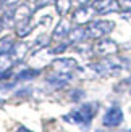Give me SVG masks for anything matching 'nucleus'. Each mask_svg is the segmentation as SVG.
I'll use <instances>...</instances> for the list:
<instances>
[{
    "label": "nucleus",
    "instance_id": "19",
    "mask_svg": "<svg viewBox=\"0 0 131 132\" xmlns=\"http://www.w3.org/2000/svg\"><path fill=\"white\" fill-rule=\"evenodd\" d=\"M55 0H36L34 2V10H41V8H45L49 6L50 3H54Z\"/></svg>",
    "mask_w": 131,
    "mask_h": 132
},
{
    "label": "nucleus",
    "instance_id": "12",
    "mask_svg": "<svg viewBox=\"0 0 131 132\" xmlns=\"http://www.w3.org/2000/svg\"><path fill=\"white\" fill-rule=\"evenodd\" d=\"M88 39V34H86V28H83V26H76L75 29L70 31L68 34V40L70 44H81Z\"/></svg>",
    "mask_w": 131,
    "mask_h": 132
},
{
    "label": "nucleus",
    "instance_id": "26",
    "mask_svg": "<svg viewBox=\"0 0 131 132\" xmlns=\"http://www.w3.org/2000/svg\"><path fill=\"white\" fill-rule=\"evenodd\" d=\"M2 31H3V24H2V23H0V32H2Z\"/></svg>",
    "mask_w": 131,
    "mask_h": 132
},
{
    "label": "nucleus",
    "instance_id": "27",
    "mask_svg": "<svg viewBox=\"0 0 131 132\" xmlns=\"http://www.w3.org/2000/svg\"><path fill=\"white\" fill-rule=\"evenodd\" d=\"M96 132H104V130H100V129H99V130H96Z\"/></svg>",
    "mask_w": 131,
    "mask_h": 132
},
{
    "label": "nucleus",
    "instance_id": "23",
    "mask_svg": "<svg viewBox=\"0 0 131 132\" xmlns=\"http://www.w3.org/2000/svg\"><path fill=\"white\" fill-rule=\"evenodd\" d=\"M15 132H32V130H29L28 127H24V126H19V127L15 130Z\"/></svg>",
    "mask_w": 131,
    "mask_h": 132
},
{
    "label": "nucleus",
    "instance_id": "7",
    "mask_svg": "<svg viewBox=\"0 0 131 132\" xmlns=\"http://www.w3.org/2000/svg\"><path fill=\"white\" fill-rule=\"evenodd\" d=\"M92 8L97 15H108V13L120 11L118 0H92Z\"/></svg>",
    "mask_w": 131,
    "mask_h": 132
},
{
    "label": "nucleus",
    "instance_id": "16",
    "mask_svg": "<svg viewBox=\"0 0 131 132\" xmlns=\"http://www.w3.org/2000/svg\"><path fill=\"white\" fill-rule=\"evenodd\" d=\"M50 40H52V37H49V36H39L37 39H36V42H34V52H37V50H42L44 47H49L50 45Z\"/></svg>",
    "mask_w": 131,
    "mask_h": 132
},
{
    "label": "nucleus",
    "instance_id": "6",
    "mask_svg": "<svg viewBox=\"0 0 131 132\" xmlns=\"http://www.w3.org/2000/svg\"><path fill=\"white\" fill-rule=\"evenodd\" d=\"M123 119H125L123 110L115 105V106H110L105 111V114H104V118H102V124L105 127H118L123 122Z\"/></svg>",
    "mask_w": 131,
    "mask_h": 132
},
{
    "label": "nucleus",
    "instance_id": "22",
    "mask_svg": "<svg viewBox=\"0 0 131 132\" xmlns=\"http://www.w3.org/2000/svg\"><path fill=\"white\" fill-rule=\"evenodd\" d=\"M18 3H19V0H3L5 8H15Z\"/></svg>",
    "mask_w": 131,
    "mask_h": 132
},
{
    "label": "nucleus",
    "instance_id": "3",
    "mask_svg": "<svg viewBox=\"0 0 131 132\" xmlns=\"http://www.w3.org/2000/svg\"><path fill=\"white\" fill-rule=\"evenodd\" d=\"M118 44H117L115 40H112V39H108V37H102L99 39L94 45H92V52L96 55H99V56H112V55H117L118 53Z\"/></svg>",
    "mask_w": 131,
    "mask_h": 132
},
{
    "label": "nucleus",
    "instance_id": "24",
    "mask_svg": "<svg viewBox=\"0 0 131 132\" xmlns=\"http://www.w3.org/2000/svg\"><path fill=\"white\" fill-rule=\"evenodd\" d=\"M89 2H91V0H76L78 5H89Z\"/></svg>",
    "mask_w": 131,
    "mask_h": 132
},
{
    "label": "nucleus",
    "instance_id": "14",
    "mask_svg": "<svg viewBox=\"0 0 131 132\" xmlns=\"http://www.w3.org/2000/svg\"><path fill=\"white\" fill-rule=\"evenodd\" d=\"M39 74H41V71L39 69H31V68H28V69H21L16 74V79L18 81H29V79H34V77H37Z\"/></svg>",
    "mask_w": 131,
    "mask_h": 132
},
{
    "label": "nucleus",
    "instance_id": "15",
    "mask_svg": "<svg viewBox=\"0 0 131 132\" xmlns=\"http://www.w3.org/2000/svg\"><path fill=\"white\" fill-rule=\"evenodd\" d=\"M13 45H15V40H13V37L10 36H5L0 39V55H5V53H10Z\"/></svg>",
    "mask_w": 131,
    "mask_h": 132
},
{
    "label": "nucleus",
    "instance_id": "18",
    "mask_svg": "<svg viewBox=\"0 0 131 132\" xmlns=\"http://www.w3.org/2000/svg\"><path fill=\"white\" fill-rule=\"evenodd\" d=\"M83 97H84V92H83L81 89H75V90L70 92V98H71L73 102H79Z\"/></svg>",
    "mask_w": 131,
    "mask_h": 132
},
{
    "label": "nucleus",
    "instance_id": "29",
    "mask_svg": "<svg viewBox=\"0 0 131 132\" xmlns=\"http://www.w3.org/2000/svg\"><path fill=\"white\" fill-rule=\"evenodd\" d=\"M129 47H131V44H129Z\"/></svg>",
    "mask_w": 131,
    "mask_h": 132
},
{
    "label": "nucleus",
    "instance_id": "13",
    "mask_svg": "<svg viewBox=\"0 0 131 132\" xmlns=\"http://www.w3.org/2000/svg\"><path fill=\"white\" fill-rule=\"evenodd\" d=\"M54 5H55V11L63 18L70 13L71 6H73V0H55Z\"/></svg>",
    "mask_w": 131,
    "mask_h": 132
},
{
    "label": "nucleus",
    "instance_id": "1",
    "mask_svg": "<svg viewBox=\"0 0 131 132\" xmlns=\"http://www.w3.org/2000/svg\"><path fill=\"white\" fill-rule=\"evenodd\" d=\"M97 110H99V103H96V102L83 103L79 108H76L73 111H70L68 114H65L63 121H67L70 124H76V126H81L83 129H86V127H89L91 121L97 114Z\"/></svg>",
    "mask_w": 131,
    "mask_h": 132
},
{
    "label": "nucleus",
    "instance_id": "20",
    "mask_svg": "<svg viewBox=\"0 0 131 132\" xmlns=\"http://www.w3.org/2000/svg\"><path fill=\"white\" fill-rule=\"evenodd\" d=\"M68 45H70V44H67V42H63V44H58L57 47H54V48L50 50V53H54V55H57V53H63V52L68 48Z\"/></svg>",
    "mask_w": 131,
    "mask_h": 132
},
{
    "label": "nucleus",
    "instance_id": "10",
    "mask_svg": "<svg viewBox=\"0 0 131 132\" xmlns=\"http://www.w3.org/2000/svg\"><path fill=\"white\" fill-rule=\"evenodd\" d=\"M70 31H71V24H70L68 19L63 16L60 21L57 23V26L54 28V31H52V36H50V37L54 39V40H62V39L68 37Z\"/></svg>",
    "mask_w": 131,
    "mask_h": 132
},
{
    "label": "nucleus",
    "instance_id": "17",
    "mask_svg": "<svg viewBox=\"0 0 131 132\" xmlns=\"http://www.w3.org/2000/svg\"><path fill=\"white\" fill-rule=\"evenodd\" d=\"M32 29H34V24L32 23H28V24H23V26H19V28H16V36L19 39H24V37H28Z\"/></svg>",
    "mask_w": 131,
    "mask_h": 132
},
{
    "label": "nucleus",
    "instance_id": "5",
    "mask_svg": "<svg viewBox=\"0 0 131 132\" xmlns=\"http://www.w3.org/2000/svg\"><path fill=\"white\" fill-rule=\"evenodd\" d=\"M32 13H34V8H31L28 3H21L16 5L13 8V23H15V28H19L23 24L31 23Z\"/></svg>",
    "mask_w": 131,
    "mask_h": 132
},
{
    "label": "nucleus",
    "instance_id": "21",
    "mask_svg": "<svg viewBox=\"0 0 131 132\" xmlns=\"http://www.w3.org/2000/svg\"><path fill=\"white\" fill-rule=\"evenodd\" d=\"M118 5H120V10H123V11L131 10V0H118Z\"/></svg>",
    "mask_w": 131,
    "mask_h": 132
},
{
    "label": "nucleus",
    "instance_id": "28",
    "mask_svg": "<svg viewBox=\"0 0 131 132\" xmlns=\"http://www.w3.org/2000/svg\"><path fill=\"white\" fill-rule=\"evenodd\" d=\"M28 2H36V0H28Z\"/></svg>",
    "mask_w": 131,
    "mask_h": 132
},
{
    "label": "nucleus",
    "instance_id": "4",
    "mask_svg": "<svg viewBox=\"0 0 131 132\" xmlns=\"http://www.w3.org/2000/svg\"><path fill=\"white\" fill-rule=\"evenodd\" d=\"M96 15H97V13H96V10L92 8V5H79V6H78V8L73 11L71 19H73L75 24L84 26V24H89L91 21H92Z\"/></svg>",
    "mask_w": 131,
    "mask_h": 132
},
{
    "label": "nucleus",
    "instance_id": "2",
    "mask_svg": "<svg viewBox=\"0 0 131 132\" xmlns=\"http://www.w3.org/2000/svg\"><path fill=\"white\" fill-rule=\"evenodd\" d=\"M113 29H115V23L110 21V19H92L86 26V34L88 39L99 40L102 37H107Z\"/></svg>",
    "mask_w": 131,
    "mask_h": 132
},
{
    "label": "nucleus",
    "instance_id": "8",
    "mask_svg": "<svg viewBox=\"0 0 131 132\" xmlns=\"http://www.w3.org/2000/svg\"><path fill=\"white\" fill-rule=\"evenodd\" d=\"M54 69L57 72H73L75 69H78V63L75 58H68V56H63V58H57L52 63Z\"/></svg>",
    "mask_w": 131,
    "mask_h": 132
},
{
    "label": "nucleus",
    "instance_id": "25",
    "mask_svg": "<svg viewBox=\"0 0 131 132\" xmlns=\"http://www.w3.org/2000/svg\"><path fill=\"white\" fill-rule=\"evenodd\" d=\"M3 8H5V5H3V0H0V13L3 11Z\"/></svg>",
    "mask_w": 131,
    "mask_h": 132
},
{
    "label": "nucleus",
    "instance_id": "9",
    "mask_svg": "<svg viewBox=\"0 0 131 132\" xmlns=\"http://www.w3.org/2000/svg\"><path fill=\"white\" fill-rule=\"evenodd\" d=\"M71 79H73V74L71 72H54V74H50L49 77H47V84L49 85H52L54 89H62V87H65Z\"/></svg>",
    "mask_w": 131,
    "mask_h": 132
},
{
    "label": "nucleus",
    "instance_id": "11",
    "mask_svg": "<svg viewBox=\"0 0 131 132\" xmlns=\"http://www.w3.org/2000/svg\"><path fill=\"white\" fill-rule=\"evenodd\" d=\"M29 44H26V42H15V45H13V48L10 52V56H11V60L13 61H21L23 58L28 55V52H29Z\"/></svg>",
    "mask_w": 131,
    "mask_h": 132
}]
</instances>
